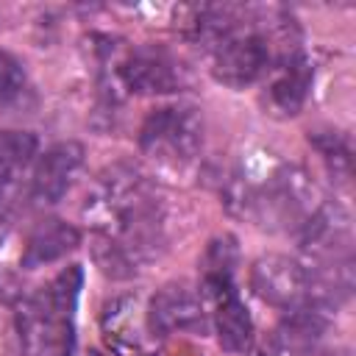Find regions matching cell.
Here are the masks:
<instances>
[{"instance_id": "obj_3", "label": "cell", "mask_w": 356, "mask_h": 356, "mask_svg": "<svg viewBox=\"0 0 356 356\" xmlns=\"http://www.w3.org/2000/svg\"><path fill=\"white\" fill-rule=\"evenodd\" d=\"M139 147L145 156L167 167L195 161L203 147V114L189 103L161 106L147 114L139 128Z\"/></svg>"}, {"instance_id": "obj_11", "label": "cell", "mask_w": 356, "mask_h": 356, "mask_svg": "<svg viewBox=\"0 0 356 356\" xmlns=\"http://www.w3.org/2000/svg\"><path fill=\"white\" fill-rule=\"evenodd\" d=\"M328 325L325 309L309 303L286 312V317L273 331V350L275 356H309L314 353L317 342L323 339Z\"/></svg>"}, {"instance_id": "obj_18", "label": "cell", "mask_w": 356, "mask_h": 356, "mask_svg": "<svg viewBox=\"0 0 356 356\" xmlns=\"http://www.w3.org/2000/svg\"><path fill=\"white\" fill-rule=\"evenodd\" d=\"M89 356H97V353H89Z\"/></svg>"}, {"instance_id": "obj_6", "label": "cell", "mask_w": 356, "mask_h": 356, "mask_svg": "<svg viewBox=\"0 0 356 356\" xmlns=\"http://www.w3.org/2000/svg\"><path fill=\"white\" fill-rule=\"evenodd\" d=\"M203 295L211 303L220 348L228 353H242L253 342V320L234 286V275L203 273Z\"/></svg>"}, {"instance_id": "obj_13", "label": "cell", "mask_w": 356, "mask_h": 356, "mask_svg": "<svg viewBox=\"0 0 356 356\" xmlns=\"http://www.w3.org/2000/svg\"><path fill=\"white\" fill-rule=\"evenodd\" d=\"M36 136L28 131H0V186L17 181V175L36 156Z\"/></svg>"}, {"instance_id": "obj_17", "label": "cell", "mask_w": 356, "mask_h": 356, "mask_svg": "<svg viewBox=\"0 0 356 356\" xmlns=\"http://www.w3.org/2000/svg\"><path fill=\"white\" fill-rule=\"evenodd\" d=\"M256 356H267V353H256Z\"/></svg>"}, {"instance_id": "obj_7", "label": "cell", "mask_w": 356, "mask_h": 356, "mask_svg": "<svg viewBox=\"0 0 356 356\" xmlns=\"http://www.w3.org/2000/svg\"><path fill=\"white\" fill-rule=\"evenodd\" d=\"M120 83L134 95H172L184 86V67L161 47H136L117 67Z\"/></svg>"}, {"instance_id": "obj_10", "label": "cell", "mask_w": 356, "mask_h": 356, "mask_svg": "<svg viewBox=\"0 0 356 356\" xmlns=\"http://www.w3.org/2000/svg\"><path fill=\"white\" fill-rule=\"evenodd\" d=\"M83 164V147L78 142H58L44 150L33 167L31 195L36 203H58L72 186Z\"/></svg>"}, {"instance_id": "obj_5", "label": "cell", "mask_w": 356, "mask_h": 356, "mask_svg": "<svg viewBox=\"0 0 356 356\" xmlns=\"http://www.w3.org/2000/svg\"><path fill=\"white\" fill-rule=\"evenodd\" d=\"M250 286L253 292L284 312H292L298 306H309L312 303V275L309 267H303L300 261L281 256V253H270L261 256L253 270H250Z\"/></svg>"}, {"instance_id": "obj_14", "label": "cell", "mask_w": 356, "mask_h": 356, "mask_svg": "<svg viewBox=\"0 0 356 356\" xmlns=\"http://www.w3.org/2000/svg\"><path fill=\"white\" fill-rule=\"evenodd\" d=\"M309 142L320 150V156L328 164V170L334 172V178H339V181L350 178L353 150H350V139L345 134H339V131H314L309 136Z\"/></svg>"}, {"instance_id": "obj_2", "label": "cell", "mask_w": 356, "mask_h": 356, "mask_svg": "<svg viewBox=\"0 0 356 356\" xmlns=\"http://www.w3.org/2000/svg\"><path fill=\"white\" fill-rule=\"evenodd\" d=\"M83 286L81 264L64 267L17 309L22 356H75V309Z\"/></svg>"}, {"instance_id": "obj_8", "label": "cell", "mask_w": 356, "mask_h": 356, "mask_svg": "<svg viewBox=\"0 0 356 356\" xmlns=\"http://www.w3.org/2000/svg\"><path fill=\"white\" fill-rule=\"evenodd\" d=\"M147 325L156 337H170L175 331H206L203 300L184 284H167L150 298Z\"/></svg>"}, {"instance_id": "obj_16", "label": "cell", "mask_w": 356, "mask_h": 356, "mask_svg": "<svg viewBox=\"0 0 356 356\" xmlns=\"http://www.w3.org/2000/svg\"><path fill=\"white\" fill-rule=\"evenodd\" d=\"M8 231H11V211H8V206L0 200V245L6 242Z\"/></svg>"}, {"instance_id": "obj_12", "label": "cell", "mask_w": 356, "mask_h": 356, "mask_svg": "<svg viewBox=\"0 0 356 356\" xmlns=\"http://www.w3.org/2000/svg\"><path fill=\"white\" fill-rule=\"evenodd\" d=\"M78 245H81V231L75 225H70L64 220H44L31 231V236L25 242V250L19 256V264L25 270L53 264L61 256L72 253Z\"/></svg>"}, {"instance_id": "obj_15", "label": "cell", "mask_w": 356, "mask_h": 356, "mask_svg": "<svg viewBox=\"0 0 356 356\" xmlns=\"http://www.w3.org/2000/svg\"><path fill=\"white\" fill-rule=\"evenodd\" d=\"M25 92V70L17 56L0 50V106H11Z\"/></svg>"}, {"instance_id": "obj_9", "label": "cell", "mask_w": 356, "mask_h": 356, "mask_svg": "<svg viewBox=\"0 0 356 356\" xmlns=\"http://www.w3.org/2000/svg\"><path fill=\"white\" fill-rule=\"evenodd\" d=\"M267 75H270V83H267L270 106L289 117L298 114L303 108L312 81H314V67L306 58V53H300L298 47L281 50Z\"/></svg>"}, {"instance_id": "obj_4", "label": "cell", "mask_w": 356, "mask_h": 356, "mask_svg": "<svg viewBox=\"0 0 356 356\" xmlns=\"http://www.w3.org/2000/svg\"><path fill=\"white\" fill-rule=\"evenodd\" d=\"M209 53H211V75L231 89L256 83L261 75L270 72L275 61L273 39L256 22H248V11H242V17L231 25V31Z\"/></svg>"}, {"instance_id": "obj_1", "label": "cell", "mask_w": 356, "mask_h": 356, "mask_svg": "<svg viewBox=\"0 0 356 356\" xmlns=\"http://www.w3.org/2000/svg\"><path fill=\"white\" fill-rule=\"evenodd\" d=\"M95 225V259L111 278H131L161 242L159 197L131 164L106 170L83 209Z\"/></svg>"}]
</instances>
